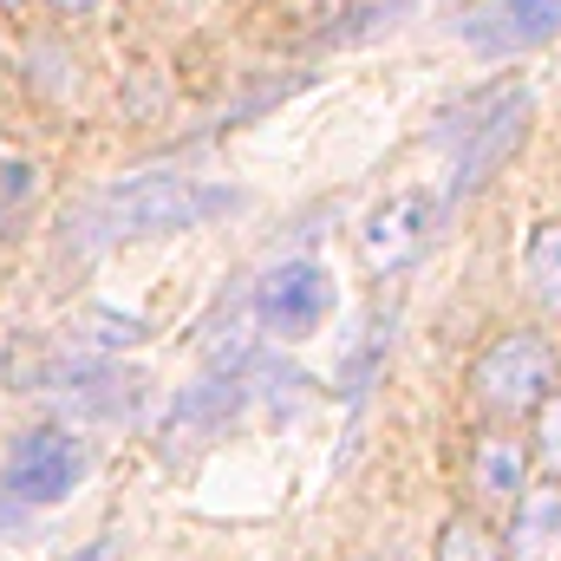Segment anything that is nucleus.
Masks as SVG:
<instances>
[{
    "instance_id": "nucleus-1",
    "label": "nucleus",
    "mask_w": 561,
    "mask_h": 561,
    "mask_svg": "<svg viewBox=\"0 0 561 561\" xmlns=\"http://www.w3.org/2000/svg\"><path fill=\"white\" fill-rule=\"evenodd\" d=\"M242 196L222 190V183H196V176H131V183H112L85 229L92 242H118V236H170V229H196L209 216H229Z\"/></svg>"
},
{
    "instance_id": "nucleus-2",
    "label": "nucleus",
    "mask_w": 561,
    "mask_h": 561,
    "mask_svg": "<svg viewBox=\"0 0 561 561\" xmlns=\"http://www.w3.org/2000/svg\"><path fill=\"white\" fill-rule=\"evenodd\" d=\"M529 131V92L523 85H503V92H483L477 105H463V112H444L437 118V138L450 144V196H463V190H477L516 144Z\"/></svg>"
},
{
    "instance_id": "nucleus-3",
    "label": "nucleus",
    "mask_w": 561,
    "mask_h": 561,
    "mask_svg": "<svg viewBox=\"0 0 561 561\" xmlns=\"http://www.w3.org/2000/svg\"><path fill=\"white\" fill-rule=\"evenodd\" d=\"M470 392L483 412L496 419H523L542 412V399L556 392V346L542 333H503L477 366H470Z\"/></svg>"
},
{
    "instance_id": "nucleus-4",
    "label": "nucleus",
    "mask_w": 561,
    "mask_h": 561,
    "mask_svg": "<svg viewBox=\"0 0 561 561\" xmlns=\"http://www.w3.org/2000/svg\"><path fill=\"white\" fill-rule=\"evenodd\" d=\"M340 307V287L320 262H280L255 280V320L275 340H307L327 327V313Z\"/></svg>"
},
{
    "instance_id": "nucleus-5",
    "label": "nucleus",
    "mask_w": 561,
    "mask_h": 561,
    "mask_svg": "<svg viewBox=\"0 0 561 561\" xmlns=\"http://www.w3.org/2000/svg\"><path fill=\"white\" fill-rule=\"evenodd\" d=\"M79 470H85L79 437L59 431V424H39V431H20V437H13V450H7V477H0V483L33 510V503H59V496H72Z\"/></svg>"
},
{
    "instance_id": "nucleus-6",
    "label": "nucleus",
    "mask_w": 561,
    "mask_h": 561,
    "mask_svg": "<svg viewBox=\"0 0 561 561\" xmlns=\"http://www.w3.org/2000/svg\"><path fill=\"white\" fill-rule=\"evenodd\" d=\"M431 229H437V196H431V190H399V196H386V203L366 216L359 255H366L373 275H399L405 262L424 255Z\"/></svg>"
},
{
    "instance_id": "nucleus-7",
    "label": "nucleus",
    "mask_w": 561,
    "mask_h": 561,
    "mask_svg": "<svg viewBox=\"0 0 561 561\" xmlns=\"http://www.w3.org/2000/svg\"><path fill=\"white\" fill-rule=\"evenodd\" d=\"M503 556L510 561H561V483H536L516 496V516H510V536H503Z\"/></svg>"
},
{
    "instance_id": "nucleus-8",
    "label": "nucleus",
    "mask_w": 561,
    "mask_h": 561,
    "mask_svg": "<svg viewBox=\"0 0 561 561\" xmlns=\"http://www.w3.org/2000/svg\"><path fill=\"white\" fill-rule=\"evenodd\" d=\"M470 490H477V503H490V510L516 503V496L529 490V450H523L516 437H503V431H483V437L470 444Z\"/></svg>"
},
{
    "instance_id": "nucleus-9",
    "label": "nucleus",
    "mask_w": 561,
    "mask_h": 561,
    "mask_svg": "<svg viewBox=\"0 0 561 561\" xmlns=\"http://www.w3.org/2000/svg\"><path fill=\"white\" fill-rule=\"evenodd\" d=\"M523 280L542 307L561 313V222H536V236L523 249Z\"/></svg>"
},
{
    "instance_id": "nucleus-10",
    "label": "nucleus",
    "mask_w": 561,
    "mask_h": 561,
    "mask_svg": "<svg viewBox=\"0 0 561 561\" xmlns=\"http://www.w3.org/2000/svg\"><path fill=\"white\" fill-rule=\"evenodd\" d=\"M242 392H249V386H242L236 373H229V379H209V386H196V392H183V399H176L170 424H183V431H216V424L242 405Z\"/></svg>"
},
{
    "instance_id": "nucleus-11",
    "label": "nucleus",
    "mask_w": 561,
    "mask_h": 561,
    "mask_svg": "<svg viewBox=\"0 0 561 561\" xmlns=\"http://www.w3.org/2000/svg\"><path fill=\"white\" fill-rule=\"evenodd\" d=\"M431 561H503V536H496L483 516H450V523L437 529Z\"/></svg>"
},
{
    "instance_id": "nucleus-12",
    "label": "nucleus",
    "mask_w": 561,
    "mask_h": 561,
    "mask_svg": "<svg viewBox=\"0 0 561 561\" xmlns=\"http://www.w3.org/2000/svg\"><path fill=\"white\" fill-rule=\"evenodd\" d=\"M549 33H561V0H503V39L510 46H529Z\"/></svg>"
},
{
    "instance_id": "nucleus-13",
    "label": "nucleus",
    "mask_w": 561,
    "mask_h": 561,
    "mask_svg": "<svg viewBox=\"0 0 561 561\" xmlns=\"http://www.w3.org/2000/svg\"><path fill=\"white\" fill-rule=\"evenodd\" d=\"M536 457H542V477L561 483V392L542 399V424H536Z\"/></svg>"
},
{
    "instance_id": "nucleus-14",
    "label": "nucleus",
    "mask_w": 561,
    "mask_h": 561,
    "mask_svg": "<svg viewBox=\"0 0 561 561\" xmlns=\"http://www.w3.org/2000/svg\"><path fill=\"white\" fill-rule=\"evenodd\" d=\"M20 516H26V503H20V496H13V490H7V483H0V529H13V523H20Z\"/></svg>"
},
{
    "instance_id": "nucleus-15",
    "label": "nucleus",
    "mask_w": 561,
    "mask_h": 561,
    "mask_svg": "<svg viewBox=\"0 0 561 561\" xmlns=\"http://www.w3.org/2000/svg\"><path fill=\"white\" fill-rule=\"evenodd\" d=\"M59 13H99V0H53Z\"/></svg>"
},
{
    "instance_id": "nucleus-16",
    "label": "nucleus",
    "mask_w": 561,
    "mask_h": 561,
    "mask_svg": "<svg viewBox=\"0 0 561 561\" xmlns=\"http://www.w3.org/2000/svg\"><path fill=\"white\" fill-rule=\"evenodd\" d=\"M99 556H105V542H92V549H85V556H79V561H99Z\"/></svg>"
},
{
    "instance_id": "nucleus-17",
    "label": "nucleus",
    "mask_w": 561,
    "mask_h": 561,
    "mask_svg": "<svg viewBox=\"0 0 561 561\" xmlns=\"http://www.w3.org/2000/svg\"><path fill=\"white\" fill-rule=\"evenodd\" d=\"M0 7H20V0H0Z\"/></svg>"
}]
</instances>
